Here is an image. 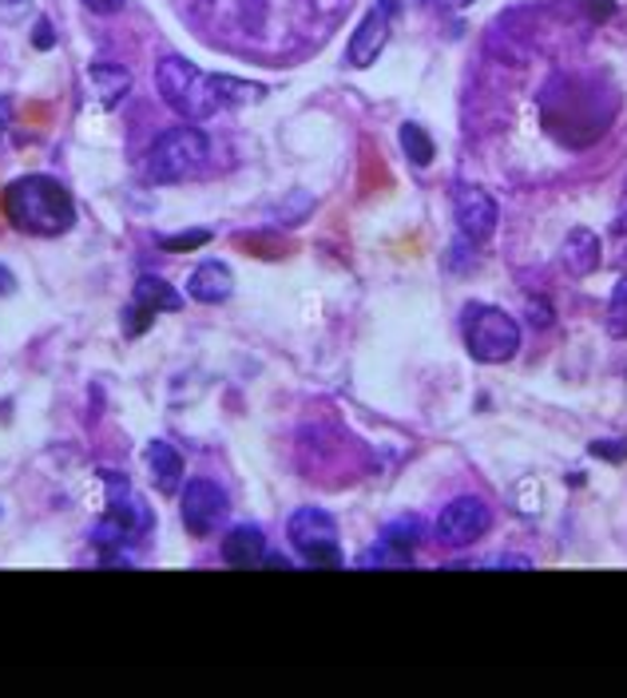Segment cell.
I'll return each instance as SVG.
<instances>
[{"label":"cell","instance_id":"cell-1","mask_svg":"<svg viewBox=\"0 0 627 698\" xmlns=\"http://www.w3.org/2000/svg\"><path fill=\"white\" fill-rule=\"evenodd\" d=\"M4 215L20 230L40 238L68 235L76 227V203L68 187L52 175H20L4 187Z\"/></svg>","mask_w":627,"mask_h":698},{"label":"cell","instance_id":"cell-2","mask_svg":"<svg viewBox=\"0 0 627 698\" xmlns=\"http://www.w3.org/2000/svg\"><path fill=\"white\" fill-rule=\"evenodd\" d=\"M100 476H104V489H108V508H104V517H100V524H96V532H91V540H96V548H100L104 556L119 552L116 560H128L124 548L144 544L155 528V517H151V508H147V500L139 497L119 472L104 469Z\"/></svg>","mask_w":627,"mask_h":698},{"label":"cell","instance_id":"cell-3","mask_svg":"<svg viewBox=\"0 0 627 698\" xmlns=\"http://www.w3.org/2000/svg\"><path fill=\"white\" fill-rule=\"evenodd\" d=\"M155 88L164 96V104L183 119V124H203L210 119L223 100H218V88H215V76L199 72L192 60H183V56H167L159 60L155 68Z\"/></svg>","mask_w":627,"mask_h":698},{"label":"cell","instance_id":"cell-4","mask_svg":"<svg viewBox=\"0 0 627 698\" xmlns=\"http://www.w3.org/2000/svg\"><path fill=\"white\" fill-rule=\"evenodd\" d=\"M464 345H469V354L484 365L512 362L520 350L517 317H509L500 306H484V302L464 306Z\"/></svg>","mask_w":627,"mask_h":698},{"label":"cell","instance_id":"cell-5","mask_svg":"<svg viewBox=\"0 0 627 698\" xmlns=\"http://www.w3.org/2000/svg\"><path fill=\"white\" fill-rule=\"evenodd\" d=\"M203 164H207V136H203L199 127L192 124L167 127L164 136L151 144V151H147V179L183 183L192 179V175H199Z\"/></svg>","mask_w":627,"mask_h":698},{"label":"cell","instance_id":"cell-6","mask_svg":"<svg viewBox=\"0 0 627 698\" xmlns=\"http://www.w3.org/2000/svg\"><path fill=\"white\" fill-rule=\"evenodd\" d=\"M294 552L310 568H337L342 563V548H337V524L326 508H298L286 524Z\"/></svg>","mask_w":627,"mask_h":698},{"label":"cell","instance_id":"cell-7","mask_svg":"<svg viewBox=\"0 0 627 698\" xmlns=\"http://www.w3.org/2000/svg\"><path fill=\"white\" fill-rule=\"evenodd\" d=\"M183 309V294L175 291L172 282L159 278V274H139L136 286H131V302L124 309V334L139 337L147 326H151L159 314H175Z\"/></svg>","mask_w":627,"mask_h":698},{"label":"cell","instance_id":"cell-8","mask_svg":"<svg viewBox=\"0 0 627 698\" xmlns=\"http://www.w3.org/2000/svg\"><path fill=\"white\" fill-rule=\"evenodd\" d=\"M489 524H492V512L481 497H457L453 504H445L441 517H437V544L469 548L489 532Z\"/></svg>","mask_w":627,"mask_h":698},{"label":"cell","instance_id":"cell-9","mask_svg":"<svg viewBox=\"0 0 627 698\" xmlns=\"http://www.w3.org/2000/svg\"><path fill=\"white\" fill-rule=\"evenodd\" d=\"M227 512H231V500L215 481H207V476L187 481V489H183V497H179V520L187 532L210 535L223 520H227Z\"/></svg>","mask_w":627,"mask_h":698},{"label":"cell","instance_id":"cell-10","mask_svg":"<svg viewBox=\"0 0 627 698\" xmlns=\"http://www.w3.org/2000/svg\"><path fill=\"white\" fill-rule=\"evenodd\" d=\"M453 218H457V227H461V235L469 238V243H484V238H492V230H497L500 210H497V203H492L489 190L457 187Z\"/></svg>","mask_w":627,"mask_h":698},{"label":"cell","instance_id":"cell-11","mask_svg":"<svg viewBox=\"0 0 627 698\" xmlns=\"http://www.w3.org/2000/svg\"><path fill=\"white\" fill-rule=\"evenodd\" d=\"M385 45H390V17L382 9H370L362 17V24L354 28V37H350L346 63L350 68H370L385 52Z\"/></svg>","mask_w":627,"mask_h":698},{"label":"cell","instance_id":"cell-12","mask_svg":"<svg viewBox=\"0 0 627 698\" xmlns=\"http://www.w3.org/2000/svg\"><path fill=\"white\" fill-rule=\"evenodd\" d=\"M600 235H591L588 227H576L568 230V238L560 243V266L568 274H576V278H588L596 266H600Z\"/></svg>","mask_w":627,"mask_h":698},{"label":"cell","instance_id":"cell-13","mask_svg":"<svg viewBox=\"0 0 627 698\" xmlns=\"http://www.w3.org/2000/svg\"><path fill=\"white\" fill-rule=\"evenodd\" d=\"M187 294L203 306H218V302H227L235 294V274H231L227 263H203L187 278Z\"/></svg>","mask_w":627,"mask_h":698},{"label":"cell","instance_id":"cell-14","mask_svg":"<svg viewBox=\"0 0 627 698\" xmlns=\"http://www.w3.org/2000/svg\"><path fill=\"white\" fill-rule=\"evenodd\" d=\"M147 469H151V484L164 497H172V492H179L183 484V456L175 453V444L167 441H151L147 444V453H144Z\"/></svg>","mask_w":627,"mask_h":698},{"label":"cell","instance_id":"cell-15","mask_svg":"<svg viewBox=\"0 0 627 698\" xmlns=\"http://www.w3.org/2000/svg\"><path fill=\"white\" fill-rule=\"evenodd\" d=\"M266 556V535L258 524H238L227 532V540H223V560L235 563V568H255V563H263Z\"/></svg>","mask_w":627,"mask_h":698},{"label":"cell","instance_id":"cell-16","mask_svg":"<svg viewBox=\"0 0 627 698\" xmlns=\"http://www.w3.org/2000/svg\"><path fill=\"white\" fill-rule=\"evenodd\" d=\"M88 83H91V96L100 100V108H116L124 96L131 91V76L128 68H119L111 60H96L88 68Z\"/></svg>","mask_w":627,"mask_h":698},{"label":"cell","instance_id":"cell-17","mask_svg":"<svg viewBox=\"0 0 627 698\" xmlns=\"http://www.w3.org/2000/svg\"><path fill=\"white\" fill-rule=\"evenodd\" d=\"M398 139H401V151L410 155V159H413L418 167H429V164H433L437 147H433V139H429V131H425L421 124H401Z\"/></svg>","mask_w":627,"mask_h":698},{"label":"cell","instance_id":"cell-18","mask_svg":"<svg viewBox=\"0 0 627 698\" xmlns=\"http://www.w3.org/2000/svg\"><path fill=\"white\" fill-rule=\"evenodd\" d=\"M215 88H218L223 108H227V104H255L266 96L263 83H246V80H235V76H215Z\"/></svg>","mask_w":627,"mask_h":698},{"label":"cell","instance_id":"cell-19","mask_svg":"<svg viewBox=\"0 0 627 698\" xmlns=\"http://www.w3.org/2000/svg\"><path fill=\"white\" fill-rule=\"evenodd\" d=\"M608 334L627 342V278L616 282V291H611L608 302Z\"/></svg>","mask_w":627,"mask_h":698},{"label":"cell","instance_id":"cell-20","mask_svg":"<svg viewBox=\"0 0 627 698\" xmlns=\"http://www.w3.org/2000/svg\"><path fill=\"white\" fill-rule=\"evenodd\" d=\"M410 560H413L410 552H398L393 544L378 540V548H370V552L357 556V568H401V563H410Z\"/></svg>","mask_w":627,"mask_h":698},{"label":"cell","instance_id":"cell-21","mask_svg":"<svg viewBox=\"0 0 627 698\" xmlns=\"http://www.w3.org/2000/svg\"><path fill=\"white\" fill-rule=\"evenodd\" d=\"M382 540L398 548V552H410L413 556V548H418V540H421V520L418 517H413V520H398V524L385 528Z\"/></svg>","mask_w":627,"mask_h":698},{"label":"cell","instance_id":"cell-22","mask_svg":"<svg viewBox=\"0 0 627 698\" xmlns=\"http://www.w3.org/2000/svg\"><path fill=\"white\" fill-rule=\"evenodd\" d=\"M210 243V230H183V235H164L159 238V246L172 254H183V250H199V246Z\"/></svg>","mask_w":627,"mask_h":698},{"label":"cell","instance_id":"cell-23","mask_svg":"<svg viewBox=\"0 0 627 698\" xmlns=\"http://www.w3.org/2000/svg\"><path fill=\"white\" fill-rule=\"evenodd\" d=\"M588 453L596 461H611V464H624L627 461V444L624 441H591Z\"/></svg>","mask_w":627,"mask_h":698},{"label":"cell","instance_id":"cell-24","mask_svg":"<svg viewBox=\"0 0 627 698\" xmlns=\"http://www.w3.org/2000/svg\"><path fill=\"white\" fill-rule=\"evenodd\" d=\"M32 45L40 48V52H48V48H56V32H52V20L40 17L37 28H32Z\"/></svg>","mask_w":627,"mask_h":698},{"label":"cell","instance_id":"cell-25","mask_svg":"<svg viewBox=\"0 0 627 698\" xmlns=\"http://www.w3.org/2000/svg\"><path fill=\"white\" fill-rule=\"evenodd\" d=\"M124 4L128 0H84V9L96 12V17H116V12H124Z\"/></svg>","mask_w":627,"mask_h":698},{"label":"cell","instance_id":"cell-26","mask_svg":"<svg viewBox=\"0 0 627 698\" xmlns=\"http://www.w3.org/2000/svg\"><path fill=\"white\" fill-rule=\"evenodd\" d=\"M12 294H17V274L0 263V298H12Z\"/></svg>","mask_w":627,"mask_h":698},{"label":"cell","instance_id":"cell-27","mask_svg":"<svg viewBox=\"0 0 627 698\" xmlns=\"http://www.w3.org/2000/svg\"><path fill=\"white\" fill-rule=\"evenodd\" d=\"M611 238H616V246H619V254L627 258V210L616 218V227H611Z\"/></svg>","mask_w":627,"mask_h":698},{"label":"cell","instance_id":"cell-28","mask_svg":"<svg viewBox=\"0 0 627 698\" xmlns=\"http://www.w3.org/2000/svg\"><path fill=\"white\" fill-rule=\"evenodd\" d=\"M528 314H532L537 326H548V322H552V309H548L545 302H528Z\"/></svg>","mask_w":627,"mask_h":698},{"label":"cell","instance_id":"cell-29","mask_svg":"<svg viewBox=\"0 0 627 698\" xmlns=\"http://www.w3.org/2000/svg\"><path fill=\"white\" fill-rule=\"evenodd\" d=\"M588 12L591 17H611V0H591Z\"/></svg>","mask_w":627,"mask_h":698},{"label":"cell","instance_id":"cell-30","mask_svg":"<svg viewBox=\"0 0 627 698\" xmlns=\"http://www.w3.org/2000/svg\"><path fill=\"white\" fill-rule=\"evenodd\" d=\"M398 4H401V0H382V12H385V17H393V12H398Z\"/></svg>","mask_w":627,"mask_h":698},{"label":"cell","instance_id":"cell-31","mask_svg":"<svg viewBox=\"0 0 627 698\" xmlns=\"http://www.w3.org/2000/svg\"><path fill=\"white\" fill-rule=\"evenodd\" d=\"M9 116H12V108H9V104H4V100H0V127L9 124Z\"/></svg>","mask_w":627,"mask_h":698},{"label":"cell","instance_id":"cell-32","mask_svg":"<svg viewBox=\"0 0 627 698\" xmlns=\"http://www.w3.org/2000/svg\"><path fill=\"white\" fill-rule=\"evenodd\" d=\"M457 4H473V0H457Z\"/></svg>","mask_w":627,"mask_h":698}]
</instances>
